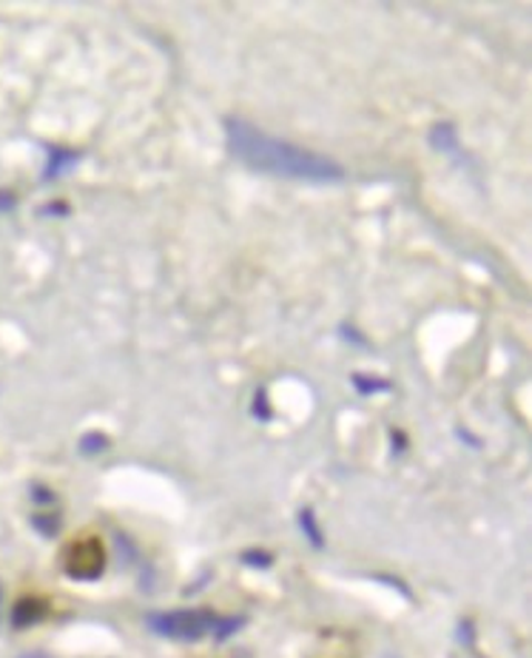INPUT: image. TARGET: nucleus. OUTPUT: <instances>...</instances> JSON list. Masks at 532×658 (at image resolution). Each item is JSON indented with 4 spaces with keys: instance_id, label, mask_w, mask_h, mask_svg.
Segmentation results:
<instances>
[{
    "instance_id": "nucleus-1",
    "label": "nucleus",
    "mask_w": 532,
    "mask_h": 658,
    "mask_svg": "<svg viewBox=\"0 0 532 658\" xmlns=\"http://www.w3.org/2000/svg\"><path fill=\"white\" fill-rule=\"evenodd\" d=\"M225 137H228V151L234 155V160L243 163L250 171H259V175L294 183L345 180V168L334 157L302 149V146L279 140V137H270L268 131L257 129L243 117H228L225 120Z\"/></svg>"
},
{
    "instance_id": "nucleus-2",
    "label": "nucleus",
    "mask_w": 532,
    "mask_h": 658,
    "mask_svg": "<svg viewBox=\"0 0 532 658\" xmlns=\"http://www.w3.org/2000/svg\"><path fill=\"white\" fill-rule=\"evenodd\" d=\"M245 619H225L211 610H162V613L148 616V627L171 641H203V639H228Z\"/></svg>"
},
{
    "instance_id": "nucleus-3",
    "label": "nucleus",
    "mask_w": 532,
    "mask_h": 658,
    "mask_svg": "<svg viewBox=\"0 0 532 658\" xmlns=\"http://www.w3.org/2000/svg\"><path fill=\"white\" fill-rule=\"evenodd\" d=\"M63 570L69 579L95 581L106 570V548L97 536L71 542L63 553Z\"/></svg>"
},
{
    "instance_id": "nucleus-4",
    "label": "nucleus",
    "mask_w": 532,
    "mask_h": 658,
    "mask_svg": "<svg viewBox=\"0 0 532 658\" xmlns=\"http://www.w3.org/2000/svg\"><path fill=\"white\" fill-rule=\"evenodd\" d=\"M46 613H49V605H46L43 599H38V596H27V599H20L18 605H14L12 625L14 627H32V625H38V621H43Z\"/></svg>"
},
{
    "instance_id": "nucleus-5",
    "label": "nucleus",
    "mask_w": 532,
    "mask_h": 658,
    "mask_svg": "<svg viewBox=\"0 0 532 658\" xmlns=\"http://www.w3.org/2000/svg\"><path fill=\"white\" fill-rule=\"evenodd\" d=\"M78 163V155L75 151H60V149H52L49 151V163H46V171L43 177H58L63 168H71Z\"/></svg>"
},
{
    "instance_id": "nucleus-6",
    "label": "nucleus",
    "mask_w": 532,
    "mask_h": 658,
    "mask_svg": "<svg viewBox=\"0 0 532 658\" xmlns=\"http://www.w3.org/2000/svg\"><path fill=\"white\" fill-rule=\"evenodd\" d=\"M106 448H109V436L100 431H91L80 439V453H86V456H97V453H104Z\"/></svg>"
},
{
    "instance_id": "nucleus-7",
    "label": "nucleus",
    "mask_w": 532,
    "mask_h": 658,
    "mask_svg": "<svg viewBox=\"0 0 532 658\" xmlns=\"http://www.w3.org/2000/svg\"><path fill=\"white\" fill-rule=\"evenodd\" d=\"M353 385H356L359 394H385V391H391V382L373 380V376H362V374L353 376Z\"/></svg>"
},
{
    "instance_id": "nucleus-8",
    "label": "nucleus",
    "mask_w": 532,
    "mask_h": 658,
    "mask_svg": "<svg viewBox=\"0 0 532 658\" xmlns=\"http://www.w3.org/2000/svg\"><path fill=\"white\" fill-rule=\"evenodd\" d=\"M299 528L305 530V536H308V539H311V544H314V548H322V542H325V539H322L319 528H316L314 510H311V508H305V510H302V513H299Z\"/></svg>"
},
{
    "instance_id": "nucleus-9",
    "label": "nucleus",
    "mask_w": 532,
    "mask_h": 658,
    "mask_svg": "<svg viewBox=\"0 0 532 658\" xmlns=\"http://www.w3.org/2000/svg\"><path fill=\"white\" fill-rule=\"evenodd\" d=\"M243 562L259 564V568H270V556L263 553V550H248V553H243Z\"/></svg>"
},
{
    "instance_id": "nucleus-10",
    "label": "nucleus",
    "mask_w": 532,
    "mask_h": 658,
    "mask_svg": "<svg viewBox=\"0 0 532 658\" xmlns=\"http://www.w3.org/2000/svg\"><path fill=\"white\" fill-rule=\"evenodd\" d=\"M23 658H46V656H23Z\"/></svg>"
}]
</instances>
